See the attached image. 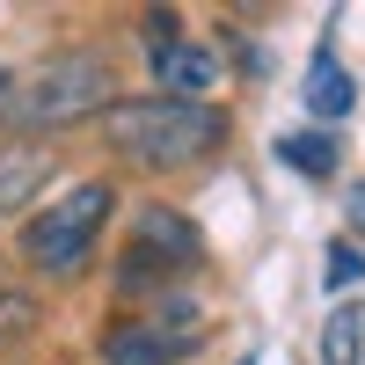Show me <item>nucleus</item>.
<instances>
[{"instance_id": "f257e3e1", "label": "nucleus", "mask_w": 365, "mask_h": 365, "mask_svg": "<svg viewBox=\"0 0 365 365\" xmlns=\"http://www.w3.org/2000/svg\"><path fill=\"white\" fill-rule=\"evenodd\" d=\"M103 139L139 168H190L227 139V110L212 103H175V96H139L103 110Z\"/></svg>"}, {"instance_id": "f03ea898", "label": "nucleus", "mask_w": 365, "mask_h": 365, "mask_svg": "<svg viewBox=\"0 0 365 365\" xmlns=\"http://www.w3.org/2000/svg\"><path fill=\"white\" fill-rule=\"evenodd\" d=\"M88 110H110V66L96 51H66L29 73H0V125L44 132V125H73Z\"/></svg>"}, {"instance_id": "7ed1b4c3", "label": "nucleus", "mask_w": 365, "mask_h": 365, "mask_svg": "<svg viewBox=\"0 0 365 365\" xmlns=\"http://www.w3.org/2000/svg\"><path fill=\"white\" fill-rule=\"evenodd\" d=\"M110 205H117L110 182H81V190H66L58 205H44L37 220L22 227V256H29V270H44V278H73V270L88 263V249H96Z\"/></svg>"}, {"instance_id": "20e7f679", "label": "nucleus", "mask_w": 365, "mask_h": 365, "mask_svg": "<svg viewBox=\"0 0 365 365\" xmlns=\"http://www.w3.org/2000/svg\"><path fill=\"white\" fill-rule=\"evenodd\" d=\"M132 270L125 278H154V270H190L197 256H205V241H197V227L182 220V212H168V205H139V220H132Z\"/></svg>"}, {"instance_id": "39448f33", "label": "nucleus", "mask_w": 365, "mask_h": 365, "mask_svg": "<svg viewBox=\"0 0 365 365\" xmlns=\"http://www.w3.org/2000/svg\"><path fill=\"white\" fill-rule=\"evenodd\" d=\"M154 73H161V88H168L175 103H205V88L220 81V58H212L205 44H182L175 37V44L154 51Z\"/></svg>"}, {"instance_id": "423d86ee", "label": "nucleus", "mask_w": 365, "mask_h": 365, "mask_svg": "<svg viewBox=\"0 0 365 365\" xmlns=\"http://www.w3.org/2000/svg\"><path fill=\"white\" fill-rule=\"evenodd\" d=\"M44 175H51V154H44V146H22V139L0 146V212H15Z\"/></svg>"}, {"instance_id": "0eeeda50", "label": "nucleus", "mask_w": 365, "mask_h": 365, "mask_svg": "<svg viewBox=\"0 0 365 365\" xmlns=\"http://www.w3.org/2000/svg\"><path fill=\"white\" fill-rule=\"evenodd\" d=\"M351 103H358L351 73H344V66H336V58H329V51H314V66H307V110H314V117H329V125H336V117H351Z\"/></svg>"}, {"instance_id": "6e6552de", "label": "nucleus", "mask_w": 365, "mask_h": 365, "mask_svg": "<svg viewBox=\"0 0 365 365\" xmlns=\"http://www.w3.org/2000/svg\"><path fill=\"white\" fill-rule=\"evenodd\" d=\"M175 351L161 344V329L154 322H117L110 336H103V365H168Z\"/></svg>"}, {"instance_id": "1a4fd4ad", "label": "nucleus", "mask_w": 365, "mask_h": 365, "mask_svg": "<svg viewBox=\"0 0 365 365\" xmlns=\"http://www.w3.org/2000/svg\"><path fill=\"white\" fill-rule=\"evenodd\" d=\"M358 351H365V307L358 299H336L322 314V365H358Z\"/></svg>"}, {"instance_id": "9d476101", "label": "nucleus", "mask_w": 365, "mask_h": 365, "mask_svg": "<svg viewBox=\"0 0 365 365\" xmlns=\"http://www.w3.org/2000/svg\"><path fill=\"white\" fill-rule=\"evenodd\" d=\"M278 161L322 182V175H336V139H329V132H285L278 139Z\"/></svg>"}, {"instance_id": "9b49d317", "label": "nucleus", "mask_w": 365, "mask_h": 365, "mask_svg": "<svg viewBox=\"0 0 365 365\" xmlns=\"http://www.w3.org/2000/svg\"><path fill=\"white\" fill-rule=\"evenodd\" d=\"M358 278H365V256L351 241H336V249H329V285H358Z\"/></svg>"}, {"instance_id": "f8f14e48", "label": "nucleus", "mask_w": 365, "mask_h": 365, "mask_svg": "<svg viewBox=\"0 0 365 365\" xmlns=\"http://www.w3.org/2000/svg\"><path fill=\"white\" fill-rule=\"evenodd\" d=\"M29 322H37V307H29L22 292H0V336H22Z\"/></svg>"}, {"instance_id": "ddd939ff", "label": "nucleus", "mask_w": 365, "mask_h": 365, "mask_svg": "<svg viewBox=\"0 0 365 365\" xmlns=\"http://www.w3.org/2000/svg\"><path fill=\"white\" fill-rule=\"evenodd\" d=\"M351 227H365V190H351Z\"/></svg>"}, {"instance_id": "4468645a", "label": "nucleus", "mask_w": 365, "mask_h": 365, "mask_svg": "<svg viewBox=\"0 0 365 365\" xmlns=\"http://www.w3.org/2000/svg\"><path fill=\"white\" fill-rule=\"evenodd\" d=\"M241 365H256V358H241Z\"/></svg>"}]
</instances>
